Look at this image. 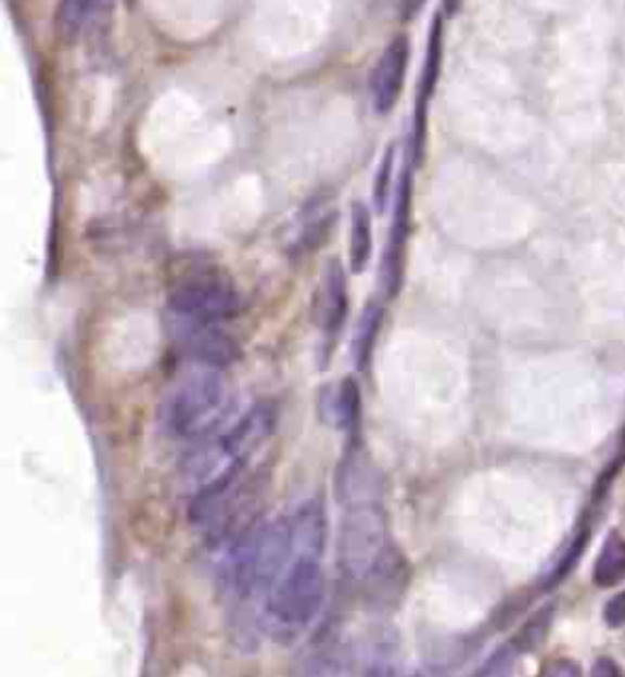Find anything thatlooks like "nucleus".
<instances>
[{"instance_id":"obj_1","label":"nucleus","mask_w":625,"mask_h":677,"mask_svg":"<svg viewBox=\"0 0 625 677\" xmlns=\"http://www.w3.org/2000/svg\"><path fill=\"white\" fill-rule=\"evenodd\" d=\"M291 558V521L286 516L252 526L234 540L222 563V585L230 602L242 612L250 604H267L271 587L277 585Z\"/></svg>"},{"instance_id":"obj_2","label":"nucleus","mask_w":625,"mask_h":677,"mask_svg":"<svg viewBox=\"0 0 625 677\" xmlns=\"http://www.w3.org/2000/svg\"><path fill=\"white\" fill-rule=\"evenodd\" d=\"M322 558H326L322 553L296 550L291 546L289 565L277 579V585L271 587L267 604H264V624L281 643L293 641L303 628H308L326 602Z\"/></svg>"},{"instance_id":"obj_3","label":"nucleus","mask_w":625,"mask_h":677,"mask_svg":"<svg viewBox=\"0 0 625 677\" xmlns=\"http://www.w3.org/2000/svg\"><path fill=\"white\" fill-rule=\"evenodd\" d=\"M277 429V409L271 404L252 406L238 421L225 425L220 433H213L183 460L186 482L199 491L211 485L230 470L244 468L254 450L269 438Z\"/></svg>"},{"instance_id":"obj_4","label":"nucleus","mask_w":625,"mask_h":677,"mask_svg":"<svg viewBox=\"0 0 625 677\" xmlns=\"http://www.w3.org/2000/svg\"><path fill=\"white\" fill-rule=\"evenodd\" d=\"M225 406L222 367L193 360L176 374L160 406L162 429L176 438L211 431Z\"/></svg>"},{"instance_id":"obj_5","label":"nucleus","mask_w":625,"mask_h":677,"mask_svg":"<svg viewBox=\"0 0 625 677\" xmlns=\"http://www.w3.org/2000/svg\"><path fill=\"white\" fill-rule=\"evenodd\" d=\"M391 546L379 499L345 504L337 534V567L347 583L365 585Z\"/></svg>"},{"instance_id":"obj_6","label":"nucleus","mask_w":625,"mask_h":677,"mask_svg":"<svg viewBox=\"0 0 625 677\" xmlns=\"http://www.w3.org/2000/svg\"><path fill=\"white\" fill-rule=\"evenodd\" d=\"M240 294L218 269H193L169 292V311L179 323L222 325L240 314Z\"/></svg>"},{"instance_id":"obj_7","label":"nucleus","mask_w":625,"mask_h":677,"mask_svg":"<svg viewBox=\"0 0 625 677\" xmlns=\"http://www.w3.org/2000/svg\"><path fill=\"white\" fill-rule=\"evenodd\" d=\"M410 60V44L406 35H398L391 40L384 52L377 60V66L369 76V95L371 105L379 115H388L396 108V103L404 93L406 74Z\"/></svg>"},{"instance_id":"obj_8","label":"nucleus","mask_w":625,"mask_h":677,"mask_svg":"<svg viewBox=\"0 0 625 677\" xmlns=\"http://www.w3.org/2000/svg\"><path fill=\"white\" fill-rule=\"evenodd\" d=\"M410 199H413V171L410 164H406L404 174H400L398 189H396V203H394V226L388 233L386 257H384V282L388 296H396L400 274H404V247L410 230Z\"/></svg>"},{"instance_id":"obj_9","label":"nucleus","mask_w":625,"mask_h":677,"mask_svg":"<svg viewBox=\"0 0 625 677\" xmlns=\"http://www.w3.org/2000/svg\"><path fill=\"white\" fill-rule=\"evenodd\" d=\"M439 66H443V17H435L433 27L428 33V50L423 72H420V86H418V105H416V144H413V157L420 162L423 157V144H425V115L428 105L433 101V93L437 89L439 79Z\"/></svg>"},{"instance_id":"obj_10","label":"nucleus","mask_w":625,"mask_h":677,"mask_svg":"<svg viewBox=\"0 0 625 677\" xmlns=\"http://www.w3.org/2000/svg\"><path fill=\"white\" fill-rule=\"evenodd\" d=\"M347 308L349 302H347L345 269H342L337 259H330L326 265V274H322L318 294V321L328 343H332L340 335L347 318Z\"/></svg>"},{"instance_id":"obj_11","label":"nucleus","mask_w":625,"mask_h":677,"mask_svg":"<svg viewBox=\"0 0 625 677\" xmlns=\"http://www.w3.org/2000/svg\"><path fill=\"white\" fill-rule=\"evenodd\" d=\"M320 416L328 425L355 435L361 419V394L359 384L352 376H345L340 384H328L320 392Z\"/></svg>"},{"instance_id":"obj_12","label":"nucleus","mask_w":625,"mask_h":677,"mask_svg":"<svg viewBox=\"0 0 625 677\" xmlns=\"http://www.w3.org/2000/svg\"><path fill=\"white\" fill-rule=\"evenodd\" d=\"M183 328V345L191 360L208 362L215 367H228L238 357V343L222 331V325H189Z\"/></svg>"},{"instance_id":"obj_13","label":"nucleus","mask_w":625,"mask_h":677,"mask_svg":"<svg viewBox=\"0 0 625 677\" xmlns=\"http://www.w3.org/2000/svg\"><path fill=\"white\" fill-rule=\"evenodd\" d=\"M371 259V213L365 203H352L349 213V269L361 274Z\"/></svg>"},{"instance_id":"obj_14","label":"nucleus","mask_w":625,"mask_h":677,"mask_svg":"<svg viewBox=\"0 0 625 677\" xmlns=\"http://www.w3.org/2000/svg\"><path fill=\"white\" fill-rule=\"evenodd\" d=\"M625 579V538L609 534L594 565V583L599 587H613Z\"/></svg>"},{"instance_id":"obj_15","label":"nucleus","mask_w":625,"mask_h":677,"mask_svg":"<svg viewBox=\"0 0 625 677\" xmlns=\"http://www.w3.org/2000/svg\"><path fill=\"white\" fill-rule=\"evenodd\" d=\"M552 618H554V606H545L540 609V612L527 618V622L521 626V631H518L511 641L515 651L518 653L535 651V648L545 641L547 634H550Z\"/></svg>"},{"instance_id":"obj_16","label":"nucleus","mask_w":625,"mask_h":677,"mask_svg":"<svg viewBox=\"0 0 625 677\" xmlns=\"http://www.w3.org/2000/svg\"><path fill=\"white\" fill-rule=\"evenodd\" d=\"M93 3L95 0H62V5H59V30H62L64 37L72 40V37L78 35Z\"/></svg>"},{"instance_id":"obj_17","label":"nucleus","mask_w":625,"mask_h":677,"mask_svg":"<svg viewBox=\"0 0 625 677\" xmlns=\"http://www.w3.org/2000/svg\"><path fill=\"white\" fill-rule=\"evenodd\" d=\"M586 544H589V528L579 531V536H576V538L572 540V546L566 548V553L562 555V560H560V563H557V567H554V573L550 575V583H547V587L560 585V579H564L566 575H570V570L576 565V560L582 558Z\"/></svg>"},{"instance_id":"obj_18","label":"nucleus","mask_w":625,"mask_h":677,"mask_svg":"<svg viewBox=\"0 0 625 677\" xmlns=\"http://www.w3.org/2000/svg\"><path fill=\"white\" fill-rule=\"evenodd\" d=\"M394 159H396V144H388L384 159L379 164V177L374 183V203L377 210L384 213L386 210V201L391 193V171H394Z\"/></svg>"},{"instance_id":"obj_19","label":"nucleus","mask_w":625,"mask_h":677,"mask_svg":"<svg viewBox=\"0 0 625 677\" xmlns=\"http://www.w3.org/2000/svg\"><path fill=\"white\" fill-rule=\"evenodd\" d=\"M379 325V308L369 306L365 318H361V331H359V365H367V357L371 353V343H374V333Z\"/></svg>"},{"instance_id":"obj_20","label":"nucleus","mask_w":625,"mask_h":677,"mask_svg":"<svg viewBox=\"0 0 625 677\" xmlns=\"http://www.w3.org/2000/svg\"><path fill=\"white\" fill-rule=\"evenodd\" d=\"M515 655H518V651L513 648V643L501 646L492 657H488L486 665L482 667V670H479V675H506V673H511Z\"/></svg>"},{"instance_id":"obj_21","label":"nucleus","mask_w":625,"mask_h":677,"mask_svg":"<svg viewBox=\"0 0 625 677\" xmlns=\"http://www.w3.org/2000/svg\"><path fill=\"white\" fill-rule=\"evenodd\" d=\"M603 622L609 624L611 628L625 626V592H618L615 597H611L609 602H605Z\"/></svg>"},{"instance_id":"obj_22","label":"nucleus","mask_w":625,"mask_h":677,"mask_svg":"<svg viewBox=\"0 0 625 677\" xmlns=\"http://www.w3.org/2000/svg\"><path fill=\"white\" fill-rule=\"evenodd\" d=\"M579 673H582L579 665H574L570 657H557V661H552V665L543 667V675H557V677H574Z\"/></svg>"},{"instance_id":"obj_23","label":"nucleus","mask_w":625,"mask_h":677,"mask_svg":"<svg viewBox=\"0 0 625 677\" xmlns=\"http://www.w3.org/2000/svg\"><path fill=\"white\" fill-rule=\"evenodd\" d=\"M591 675L594 677H615V675H623V670L611 661V657L603 655V657H599V661L594 663Z\"/></svg>"},{"instance_id":"obj_24","label":"nucleus","mask_w":625,"mask_h":677,"mask_svg":"<svg viewBox=\"0 0 625 677\" xmlns=\"http://www.w3.org/2000/svg\"><path fill=\"white\" fill-rule=\"evenodd\" d=\"M425 0H404V21H413V17L423 11Z\"/></svg>"},{"instance_id":"obj_25","label":"nucleus","mask_w":625,"mask_h":677,"mask_svg":"<svg viewBox=\"0 0 625 677\" xmlns=\"http://www.w3.org/2000/svg\"><path fill=\"white\" fill-rule=\"evenodd\" d=\"M457 5H459V0H445V11L452 15L455 11H457Z\"/></svg>"}]
</instances>
